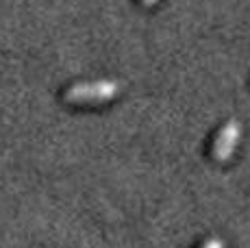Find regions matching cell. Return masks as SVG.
I'll return each mask as SVG.
<instances>
[{
    "instance_id": "cell-2",
    "label": "cell",
    "mask_w": 250,
    "mask_h": 248,
    "mask_svg": "<svg viewBox=\"0 0 250 248\" xmlns=\"http://www.w3.org/2000/svg\"><path fill=\"white\" fill-rule=\"evenodd\" d=\"M239 135H242V126H239L237 120H229L222 128L218 131L213 142V157L218 161H229L235 152V146L239 142Z\"/></svg>"
},
{
    "instance_id": "cell-4",
    "label": "cell",
    "mask_w": 250,
    "mask_h": 248,
    "mask_svg": "<svg viewBox=\"0 0 250 248\" xmlns=\"http://www.w3.org/2000/svg\"><path fill=\"white\" fill-rule=\"evenodd\" d=\"M142 2H144V4H146V7H152V4H155V2H157V0H142Z\"/></svg>"
},
{
    "instance_id": "cell-1",
    "label": "cell",
    "mask_w": 250,
    "mask_h": 248,
    "mask_svg": "<svg viewBox=\"0 0 250 248\" xmlns=\"http://www.w3.org/2000/svg\"><path fill=\"white\" fill-rule=\"evenodd\" d=\"M120 85L115 81H89V83H76L65 92V100L74 104L83 103H107L118 96Z\"/></svg>"
},
{
    "instance_id": "cell-3",
    "label": "cell",
    "mask_w": 250,
    "mask_h": 248,
    "mask_svg": "<svg viewBox=\"0 0 250 248\" xmlns=\"http://www.w3.org/2000/svg\"><path fill=\"white\" fill-rule=\"evenodd\" d=\"M203 248H224V242L220 240V237H209L203 244Z\"/></svg>"
}]
</instances>
